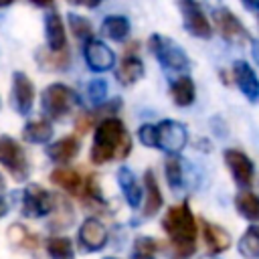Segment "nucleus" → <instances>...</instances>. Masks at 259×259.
<instances>
[{"label": "nucleus", "instance_id": "obj_1", "mask_svg": "<svg viewBox=\"0 0 259 259\" xmlns=\"http://www.w3.org/2000/svg\"><path fill=\"white\" fill-rule=\"evenodd\" d=\"M132 152V138L119 117H103L93 134L91 162L105 164L111 160H125Z\"/></svg>", "mask_w": 259, "mask_h": 259}, {"label": "nucleus", "instance_id": "obj_2", "mask_svg": "<svg viewBox=\"0 0 259 259\" xmlns=\"http://www.w3.org/2000/svg\"><path fill=\"white\" fill-rule=\"evenodd\" d=\"M162 229L172 241L174 257L186 259L194 253L198 225H196V219H194L188 202H182L178 206H170L162 219Z\"/></svg>", "mask_w": 259, "mask_h": 259}, {"label": "nucleus", "instance_id": "obj_3", "mask_svg": "<svg viewBox=\"0 0 259 259\" xmlns=\"http://www.w3.org/2000/svg\"><path fill=\"white\" fill-rule=\"evenodd\" d=\"M79 105L77 93L63 85V83H51L40 93V107L49 119H63Z\"/></svg>", "mask_w": 259, "mask_h": 259}, {"label": "nucleus", "instance_id": "obj_4", "mask_svg": "<svg viewBox=\"0 0 259 259\" xmlns=\"http://www.w3.org/2000/svg\"><path fill=\"white\" fill-rule=\"evenodd\" d=\"M148 47L152 51V55L156 57V61L170 71H182L188 67V57L182 51V47L178 42H174L168 36L162 34H152L148 38Z\"/></svg>", "mask_w": 259, "mask_h": 259}, {"label": "nucleus", "instance_id": "obj_5", "mask_svg": "<svg viewBox=\"0 0 259 259\" xmlns=\"http://www.w3.org/2000/svg\"><path fill=\"white\" fill-rule=\"evenodd\" d=\"M0 164L8 170V174L16 182H22L28 178L30 166H28L26 154L12 136H0Z\"/></svg>", "mask_w": 259, "mask_h": 259}, {"label": "nucleus", "instance_id": "obj_6", "mask_svg": "<svg viewBox=\"0 0 259 259\" xmlns=\"http://www.w3.org/2000/svg\"><path fill=\"white\" fill-rule=\"evenodd\" d=\"M188 142L186 125L176 119H162L156 125V148L168 152V156H178Z\"/></svg>", "mask_w": 259, "mask_h": 259}, {"label": "nucleus", "instance_id": "obj_7", "mask_svg": "<svg viewBox=\"0 0 259 259\" xmlns=\"http://www.w3.org/2000/svg\"><path fill=\"white\" fill-rule=\"evenodd\" d=\"M55 196L38 184H28L22 192V214L28 219H40L53 212Z\"/></svg>", "mask_w": 259, "mask_h": 259}, {"label": "nucleus", "instance_id": "obj_8", "mask_svg": "<svg viewBox=\"0 0 259 259\" xmlns=\"http://www.w3.org/2000/svg\"><path fill=\"white\" fill-rule=\"evenodd\" d=\"M212 20H214V26L219 30V34L231 42V45H243L245 40H249V34H247V28L243 26V22L231 12V8L227 6H219L212 10Z\"/></svg>", "mask_w": 259, "mask_h": 259}, {"label": "nucleus", "instance_id": "obj_9", "mask_svg": "<svg viewBox=\"0 0 259 259\" xmlns=\"http://www.w3.org/2000/svg\"><path fill=\"white\" fill-rule=\"evenodd\" d=\"M34 83L30 81V77L22 71H14L12 73V87H10V103L14 107L16 113L26 115L32 105H34Z\"/></svg>", "mask_w": 259, "mask_h": 259}, {"label": "nucleus", "instance_id": "obj_10", "mask_svg": "<svg viewBox=\"0 0 259 259\" xmlns=\"http://www.w3.org/2000/svg\"><path fill=\"white\" fill-rule=\"evenodd\" d=\"M178 8L182 12V24L192 36H196V38H210L212 36V26H210L208 18L204 16V10L198 2L182 0L178 4Z\"/></svg>", "mask_w": 259, "mask_h": 259}, {"label": "nucleus", "instance_id": "obj_11", "mask_svg": "<svg viewBox=\"0 0 259 259\" xmlns=\"http://www.w3.org/2000/svg\"><path fill=\"white\" fill-rule=\"evenodd\" d=\"M223 158H225V164H227L233 180L237 182V186L249 188L253 184V174H255L251 158L241 150H225Z\"/></svg>", "mask_w": 259, "mask_h": 259}, {"label": "nucleus", "instance_id": "obj_12", "mask_svg": "<svg viewBox=\"0 0 259 259\" xmlns=\"http://www.w3.org/2000/svg\"><path fill=\"white\" fill-rule=\"evenodd\" d=\"M77 241L81 245L83 251L87 253H95V251H101L107 243V229L105 225L99 221V219H85L79 227V233H77Z\"/></svg>", "mask_w": 259, "mask_h": 259}, {"label": "nucleus", "instance_id": "obj_13", "mask_svg": "<svg viewBox=\"0 0 259 259\" xmlns=\"http://www.w3.org/2000/svg\"><path fill=\"white\" fill-rule=\"evenodd\" d=\"M83 55H85L87 67L91 71H95V73L109 71L115 65V53L103 40H97V38H91V40L85 42Z\"/></svg>", "mask_w": 259, "mask_h": 259}, {"label": "nucleus", "instance_id": "obj_14", "mask_svg": "<svg viewBox=\"0 0 259 259\" xmlns=\"http://www.w3.org/2000/svg\"><path fill=\"white\" fill-rule=\"evenodd\" d=\"M233 81L249 101H259V77L245 61L233 63Z\"/></svg>", "mask_w": 259, "mask_h": 259}, {"label": "nucleus", "instance_id": "obj_15", "mask_svg": "<svg viewBox=\"0 0 259 259\" xmlns=\"http://www.w3.org/2000/svg\"><path fill=\"white\" fill-rule=\"evenodd\" d=\"M200 227H202L200 229L202 231V241H204V247H206L208 253L219 255V253H225L231 247L233 239H231V235L223 227H219L214 223H208L204 219L200 221Z\"/></svg>", "mask_w": 259, "mask_h": 259}, {"label": "nucleus", "instance_id": "obj_16", "mask_svg": "<svg viewBox=\"0 0 259 259\" xmlns=\"http://www.w3.org/2000/svg\"><path fill=\"white\" fill-rule=\"evenodd\" d=\"M45 38H47V47L53 53L65 51L67 49V32H65V24L59 16V12L51 10L45 14Z\"/></svg>", "mask_w": 259, "mask_h": 259}, {"label": "nucleus", "instance_id": "obj_17", "mask_svg": "<svg viewBox=\"0 0 259 259\" xmlns=\"http://www.w3.org/2000/svg\"><path fill=\"white\" fill-rule=\"evenodd\" d=\"M117 184L121 188V194H123L125 202L132 208H138L140 202H142V198H144V188H142L138 176L134 174V170L127 168V166H121L117 170Z\"/></svg>", "mask_w": 259, "mask_h": 259}, {"label": "nucleus", "instance_id": "obj_18", "mask_svg": "<svg viewBox=\"0 0 259 259\" xmlns=\"http://www.w3.org/2000/svg\"><path fill=\"white\" fill-rule=\"evenodd\" d=\"M81 152V142L77 136H65L47 146V156L57 164H67Z\"/></svg>", "mask_w": 259, "mask_h": 259}, {"label": "nucleus", "instance_id": "obj_19", "mask_svg": "<svg viewBox=\"0 0 259 259\" xmlns=\"http://www.w3.org/2000/svg\"><path fill=\"white\" fill-rule=\"evenodd\" d=\"M162 204H164V198H162L158 180H156L152 170H146V174H144V210H142V217H146V219L154 217L162 208Z\"/></svg>", "mask_w": 259, "mask_h": 259}, {"label": "nucleus", "instance_id": "obj_20", "mask_svg": "<svg viewBox=\"0 0 259 259\" xmlns=\"http://www.w3.org/2000/svg\"><path fill=\"white\" fill-rule=\"evenodd\" d=\"M144 77V63L138 55H125L115 69V79L121 85H134Z\"/></svg>", "mask_w": 259, "mask_h": 259}, {"label": "nucleus", "instance_id": "obj_21", "mask_svg": "<svg viewBox=\"0 0 259 259\" xmlns=\"http://www.w3.org/2000/svg\"><path fill=\"white\" fill-rule=\"evenodd\" d=\"M170 95H172L174 105L186 107V105L194 103V99H196V85H194V81L188 75L176 77L170 83Z\"/></svg>", "mask_w": 259, "mask_h": 259}, {"label": "nucleus", "instance_id": "obj_22", "mask_svg": "<svg viewBox=\"0 0 259 259\" xmlns=\"http://www.w3.org/2000/svg\"><path fill=\"white\" fill-rule=\"evenodd\" d=\"M22 138L28 144H49L53 138V123L49 119H30L22 127Z\"/></svg>", "mask_w": 259, "mask_h": 259}, {"label": "nucleus", "instance_id": "obj_23", "mask_svg": "<svg viewBox=\"0 0 259 259\" xmlns=\"http://www.w3.org/2000/svg\"><path fill=\"white\" fill-rule=\"evenodd\" d=\"M51 182L69 194H81L83 190V178L73 168H55L51 172Z\"/></svg>", "mask_w": 259, "mask_h": 259}, {"label": "nucleus", "instance_id": "obj_24", "mask_svg": "<svg viewBox=\"0 0 259 259\" xmlns=\"http://www.w3.org/2000/svg\"><path fill=\"white\" fill-rule=\"evenodd\" d=\"M130 30H132V24H130V20H127L125 16H121V14H109V16H105L103 22H101V32H103L107 38L117 40V42L125 40L127 34H130Z\"/></svg>", "mask_w": 259, "mask_h": 259}, {"label": "nucleus", "instance_id": "obj_25", "mask_svg": "<svg viewBox=\"0 0 259 259\" xmlns=\"http://www.w3.org/2000/svg\"><path fill=\"white\" fill-rule=\"evenodd\" d=\"M235 206H237L239 214L243 219H247L249 223L259 221V194H255L251 190H241L235 196Z\"/></svg>", "mask_w": 259, "mask_h": 259}, {"label": "nucleus", "instance_id": "obj_26", "mask_svg": "<svg viewBox=\"0 0 259 259\" xmlns=\"http://www.w3.org/2000/svg\"><path fill=\"white\" fill-rule=\"evenodd\" d=\"M237 249L245 259H259V227L257 225H251L241 235Z\"/></svg>", "mask_w": 259, "mask_h": 259}, {"label": "nucleus", "instance_id": "obj_27", "mask_svg": "<svg viewBox=\"0 0 259 259\" xmlns=\"http://www.w3.org/2000/svg\"><path fill=\"white\" fill-rule=\"evenodd\" d=\"M47 253L51 259H73L75 257V249H73V241L69 237H49L47 239Z\"/></svg>", "mask_w": 259, "mask_h": 259}, {"label": "nucleus", "instance_id": "obj_28", "mask_svg": "<svg viewBox=\"0 0 259 259\" xmlns=\"http://www.w3.org/2000/svg\"><path fill=\"white\" fill-rule=\"evenodd\" d=\"M164 172H166V182L172 190H180L184 184V170H182V160L178 156H168L164 162Z\"/></svg>", "mask_w": 259, "mask_h": 259}, {"label": "nucleus", "instance_id": "obj_29", "mask_svg": "<svg viewBox=\"0 0 259 259\" xmlns=\"http://www.w3.org/2000/svg\"><path fill=\"white\" fill-rule=\"evenodd\" d=\"M36 59L49 71H63L69 65V53H67V49L65 51H59V53H53L49 49L47 51H38L36 53Z\"/></svg>", "mask_w": 259, "mask_h": 259}, {"label": "nucleus", "instance_id": "obj_30", "mask_svg": "<svg viewBox=\"0 0 259 259\" xmlns=\"http://www.w3.org/2000/svg\"><path fill=\"white\" fill-rule=\"evenodd\" d=\"M6 237H8V241H10L14 247H22V249H34L36 243H38V239H36L34 235H30V233H28L22 225H18V223H14V225L8 227Z\"/></svg>", "mask_w": 259, "mask_h": 259}, {"label": "nucleus", "instance_id": "obj_31", "mask_svg": "<svg viewBox=\"0 0 259 259\" xmlns=\"http://www.w3.org/2000/svg\"><path fill=\"white\" fill-rule=\"evenodd\" d=\"M160 251V243L154 237H138L134 241L132 249V259H156V253Z\"/></svg>", "mask_w": 259, "mask_h": 259}, {"label": "nucleus", "instance_id": "obj_32", "mask_svg": "<svg viewBox=\"0 0 259 259\" xmlns=\"http://www.w3.org/2000/svg\"><path fill=\"white\" fill-rule=\"evenodd\" d=\"M55 210H57V217L51 221V229H67L75 221V212L67 200H55L53 212Z\"/></svg>", "mask_w": 259, "mask_h": 259}, {"label": "nucleus", "instance_id": "obj_33", "mask_svg": "<svg viewBox=\"0 0 259 259\" xmlns=\"http://www.w3.org/2000/svg\"><path fill=\"white\" fill-rule=\"evenodd\" d=\"M69 26H71V32L81 38V40H91V34H93V28H91V22L81 16V14H69Z\"/></svg>", "mask_w": 259, "mask_h": 259}, {"label": "nucleus", "instance_id": "obj_34", "mask_svg": "<svg viewBox=\"0 0 259 259\" xmlns=\"http://www.w3.org/2000/svg\"><path fill=\"white\" fill-rule=\"evenodd\" d=\"M87 95L93 103L107 101V83L103 79H91L87 85Z\"/></svg>", "mask_w": 259, "mask_h": 259}, {"label": "nucleus", "instance_id": "obj_35", "mask_svg": "<svg viewBox=\"0 0 259 259\" xmlns=\"http://www.w3.org/2000/svg\"><path fill=\"white\" fill-rule=\"evenodd\" d=\"M138 140L146 148H156V125L154 123H144L138 130Z\"/></svg>", "mask_w": 259, "mask_h": 259}, {"label": "nucleus", "instance_id": "obj_36", "mask_svg": "<svg viewBox=\"0 0 259 259\" xmlns=\"http://www.w3.org/2000/svg\"><path fill=\"white\" fill-rule=\"evenodd\" d=\"M251 55H253L255 65L259 67V40L257 38H251Z\"/></svg>", "mask_w": 259, "mask_h": 259}, {"label": "nucleus", "instance_id": "obj_37", "mask_svg": "<svg viewBox=\"0 0 259 259\" xmlns=\"http://www.w3.org/2000/svg\"><path fill=\"white\" fill-rule=\"evenodd\" d=\"M6 212H8V204H6V200H4V198H0V219H2Z\"/></svg>", "mask_w": 259, "mask_h": 259}, {"label": "nucleus", "instance_id": "obj_38", "mask_svg": "<svg viewBox=\"0 0 259 259\" xmlns=\"http://www.w3.org/2000/svg\"><path fill=\"white\" fill-rule=\"evenodd\" d=\"M255 14H257V24H259V10H257V12H255Z\"/></svg>", "mask_w": 259, "mask_h": 259}, {"label": "nucleus", "instance_id": "obj_39", "mask_svg": "<svg viewBox=\"0 0 259 259\" xmlns=\"http://www.w3.org/2000/svg\"><path fill=\"white\" fill-rule=\"evenodd\" d=\"M202 259H214V257H202Z\"/></svg>", "mask_w": 259, "mask_h": 259}, {"label": "nucleus", "instance_id": "obj_40", "mask_svg": "<svg viewBox=\"0 0 259 259\" xmlns=\"http://www.w3.org/2000/svg\"><path fill=\"white\" fill-rule=\"evenodd\" d=\"M105 259H117V257H105Z\"/></svg>", "mask_w": 259, "mask_h": 259}]
</instances>
